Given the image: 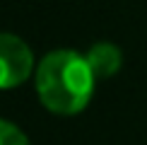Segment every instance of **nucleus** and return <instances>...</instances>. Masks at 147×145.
Returning <instances> with one entry per match:
<instances>
[{
    "label": "nucleus",
    "mask_w": 147,
    "mask_h": 145,
    "mask_svg": "<svg viewBox=\"0 0 147 145\" xmlns=\"http://www.w3.org/2000/svg\"><path fill=\"white\" fill-rule=\"evenodd\" d=\"M34 82L36 94L48 111L72 116L89 104L96 77L82 53L58 48L41 58Z\"/></svg>",
    "instance_id": "obj_1"
},
{
    "label": "nucleus",
    "mask_w": 147,
    "mask_h": 145,
    "mask_svg": "<svg viewBox=\"0 0 147 145\" xmlns=\"http://www.w3.org/2000/svg\"><path fill=\"white\" fill-rule=\"evenodd\" d=\"M92 72H94L96 80H104V77H111L121 70V63H123V53L116 44H109V41H99L84 53Z\"/></svg>",
    "instance_id": "obj_3"
},
{
    "label": "nucleus",
    "mask_w": 147,
    "mask_h": 145,
    "mask_svg": "<svg viewBox=\"0 0 147 145\" xmlns=\"http://www.w3.org/2000/svg\"><path fill=\"white\" fill-rule=\"evenodd\" d=\"M0 145H29V140L20 126L0 119Z\"/></svg>",
    "instance_id": "obj_4"
},
{
    "label": "nucleus",
    "mask_w": 147,
    "mask_h": 145,
    "mask_svg": "<svg viewBox=\"0 0 147 145\" xmlns=\"http://www.w3.org/2000/svg\"><path fill=\"white\" fill-rule=\"evenodd\" d=\"M34 70V53L20 36L0 32V89L22 85Z\"/></svg>",
    "instance_id": "obj_2"
}]
</instances>
